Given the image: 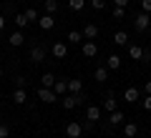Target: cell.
Wrapping results in <instances>:
<instances>
[{
	"mask_svg": "<svg viewBox=\"0 0 151 138\" xmlns=\"http://www.w3.org/2000/svg\"><path fill=\"white\" fill-rule=\"evenodd\" d=\"M83 101H86V93H65L63 96V108L65 111H73V108H78Z\"/></svg>",
	"mask_w": 151,
	"mask_h": 138,
	"instance_id": "1",
	"label": "cell"
},
{
	"mask_svg": "<svg viewBox=\"0 0 151 138\" xmlns=\"http://www.w3.org/2000/svg\"><path fill=\"white\" fill-rule=\"evenodd\" d=\"M134 25H136V30H141V33H144V30H149V25H151V15L141 10L139 15L134 18Z\"/></svg>",
	"mask_w": 151,
	"mask_h": 138,
	"instance_id": "2",
	"label": "cell"
},
{
	"mask_svg": "<svg viewBox=\"0 0 151 138\" xmlns=\"http://www.w3.org/2000/svg\"><path fill=\"white\" fill-rule=\"evenodd\" d=\"M65 136H68V138H81L83 136V123L70 121L68 126H65Z\"/></svg>",
	"mask_w": 151,
	"mask_h": 138,
	"instance_id": "3",
	"label": "cell"
},
{
	"mask_svg": "<svg viewBox=\"0 0 151 138\" xmlns=\"http://www.w3.org/2000/svg\"><path fill=\"white\" fill-rule=\"evenodd\" d=\"M35 96L40 98V103H53V101H58V96L53 93V88H43V85L38 88V93H35Z\"/></svg>",
	"mask_w": 151,
	"mask_h": 138,
	"instance_id": "4",
	"label": "cell"
},
{
	"mask_svg": "<svg viewBox=\"0 0 151 138\" xmlns=\"http://www.w3.org/2000/svg\"><path fill=\"white\" fill-rule=\"evenodd\" d=\"M30 60H33V63H43V60H45V45H43V43H38V45L30 48Z\"/></svg>",
	"mask_w": 151,
	"mask_h": 138,
	"instance_id": "5",
	"label": "cell"
},
{
	"mask_svg": "<svg viewBox=\"0 0 151 138\" xmlns=\"http://www.w3.org/2000/svg\"><path fill=\"white\" fill-rule=\"evenodd\" d=\"M81 53L86 55V58H96V55H98V45H96V40H83Z\"/></svg>",
	"mask_w": 151,
	"mask_h": 138,
	"instance_id": "6",
	"label": "cell"
},
{
	"mask_svg": "<svg viewBox=\"0 0 151 138\" xmlns=\"http://www.w3.org/2000/svg\"><path fill=\"white\" fill-rule=\"evenodd\" d=\"M50 53H53V58H65V55H68V45H65V43H53V45H50Z\"/></svg>",
	"mask_w": 151,
	"mask_h": 138,
	"instance_id": "7",
	"label": "cell"
},
{
	"mask_svg": "<svg viewBox=\"0 0 151 138\" xmlns=\"http://www.w3.org/2000/svg\"><path fill=\"white\" fill-rule=\"evenodd\" d=\"M83 40H96L98 38V25L96 23H86V28H83Z\"/></svg>",
	"mask_w": 151,
	"mask_h": 138,
	"instance_id": "8",
	"label": "cell"
},
{
	"mask_svg": "<svg viewBox=\"0 0 151 138\" xmlns=\"http://www.w3.org/2000/svg\"><path fill=\"white\" fill-rule=\"evenodd\" d=\"M8 43H10L13 48H20L23 43H25V35H23V30H13L10 35H8Z\"/></svg>",
	"mask_w": 151,
	"mask_h": 138,
	"instance_id": "9",
	"label": "cell"
},
{
	"mask_svg": "<svg viewBox=\"0 0 151 138\" xmlns=\"http://www.w3.org/2000/svg\"><path fill=\"white\" fill-rule=\"evenodd\" d=\"M38 25L43 28V30H53V25H55V18L50 15V13H45V15H40V18H38Z\"/></svg>",
	"mask_w": 151,
	"mask_h": 138,
	"instance_id": "10",
	"label": "cell"
},
{
	"mask_svg": "<svg viewBox=\"0 0 151 138\" xmlns=\"http://www.w3.org/2000/svg\"><path fill=\"white\" fill-rule=\"evenodd\" d=\"M86 121H101V106H88L86 108Z\"/></svg>",
	"mask_w": 151,
	"mask_h": 138,
	"instance_id": "11",
	"label": "cell"
},
{
	"mask_svg": "<svg viewBox=\"0 0 151 138\" xmlns=\"http://www.w3.org/2000/svg\"><path fill=\"white\" fill-rule=\"evenodd\" d=\"M53 93H55V96H65V93H68V80H58V78H55V83H53Z\"/></svg>",
	"mask_w": 151,
	"mask_h": 138,
	"instance_id": "12",
	"label": "cell"
},
{
	"mask_svg": "<svg viewBox=\"0 0 151 138\" xmlns=\"http://www.w3.org/2000/svg\"><path fill=\"white\" fill-rule=\"evenodd\" d=\"M106 68H108V70H119V68H121V55H119V53L108 55V58H106Z\"/></svg>",
	"mask_w": 151,
	"mask_h": 138,
	"instance_id": "13",
	"label": "cell"
},
{
	"mask_svg": "<svg viewBox=\"0 0 151 138\" xmlns=\"http://www.w3.org/2000/svg\"><path fill=\"white\" fill-rule=\"evenodd\" d=\"M93 78H96L98 83H106V80H108V68H106V65H96V70H93Z\"/></svg>",
	"mask_w": 151,
	"mask_h": 138,
	"instance_id": "14",
	"label": "cell"
},
{
	"mask_svg": "<svg viewBox=\"0 0 151 138\" xmlns=\"http://www.w3.org/2000/svg\"><path fill=\"white\" fill-rule=\"evenodd\" d=\"M13 101H15L18 106L28 103V93H25V88H15V90H13Z\"/></svg>",
	"mask_w": 151,
	"mask_h": 138,
	"instance_id": "15",
	"label": "cell"
},
{
	"mask_svg": "<svg viewBox=\"0 0 151 138\" xmlns=\"http://www.w3.org/2000/svg\"><path fill=\"white\" fill-rule=\"evenodd\" d=\"M124 98H126L129 103H136V101L141 98V90H139V88H126V90H124Z\"/></svg>",
	"mask_w": 151,
	"mask_h": 138,
	"instance_id": "16",
	"label": "cell"
},
{
	"mask_svg": "<svg viewBox=\"0 0 151 138\" xmlns=\"http://www.w3.org/2000/svg\"><path fill=\"white\" fill-rule=\"evenodd\" d=\"M103 111H108V113H113V111H116V98H113V93H108V96L106 98H103Z\"/></svg>",
	"mask_w": 151,
	"mask_h": 138,
	"instance_id": "17",
	"label": "cell"
},
{
	"mask_svg": "<svg viewBox=\"0 0 151 138\" xmlns=\"http://www.w3.org/2000/svg\"><path fill=\"white\" fill-rule=\"evenodd\" d=\"M124 111H119V108H116V111L111 113V116H108V123H111V126H119V123H124Z\"/></svg>",
	"mask_w": 151,
	"mask_h": 138,
	"instance_id": "18",
	"label": "cell"
},
{
	"mask_svg": "<svg viewBox=\"0 0 151 138\" xmlns=\"http://www.w3.org/2000/svg\"><path fill=\"white\" fill-rule=\"evenodd\" d=\"M43 8H45V13L55 15V13H58V8H60V3H58V0H43Z\"/></svg>",
	"mask_w": 151,
	"mask_h": 138,
	"instance_id": "19",
	"label": "cell"
},
{
	"mask_svg": "<svg viewBox=\"0 0 151 138\" xmlns=\"http://www.w3.org/2000/svg\"><path fill=\"white\" fill-rule=\"evenodd\" d=\"M129 55L134 60H144V48L141 45H129Z\"/></svg>",
	"mask_w": 151,
	"mask_h": 138,
	"instance_id": "20",
	"label": "cell"
},
{
	"mask_svg": "<svg viewBox=\"0 0 151 138\" xmlns=\"http://www.w3.org/2000/svg\"><path fill=\"white\" fill-rule=\"evenodd\" d=\"M139 133V123H126L124 126V138H134Z\"/></svg>",
	"mask_w": 151,
	"mask_h": 138,
	"instance_id": "21",
	"label": "cell"
},
{
	"mask_svg": "<svg viewBox=\"0 0 151 138\" xmlns=\"http://www.w3.org/2000/svg\"><path fill=\"white\" fill-rule=\"evenodd\" d=\"M113 43L116 45H129V33H124V30L113 33Z\"/></svg>",
	"mask_w": 151,
	"mask_h": 138,
	"instance_id": "22",
	"label": "cell"
},
{
	"mask_svg": "<svg viewBox=\"0 0 151 138\" xmlns=\"http://www.w3.org/2000/svg\"><path fill=\"white\" fill-rule=\"evenodd\" d=\"M68 93H83V83H81L78 78L68 80Z\"/></svg>",
	"mask_w": 151,
	"mask_h": 138,
	"instance_id": "23",
	"label": "cell"
},
{
	"mask_svg": "<svg viewBox=\"0 0 151 138\" xmlns=\"http://www.w3.org/2000/svg\"><path fill=\"white\" fill-rule=\"evenodd\" d=\"M53 83H55V75L53 73H43V75H40V85H43V88H53Z\"/></svg>",
	"mask_w": 151,
	"mask_h": 138,
	"instance_id": "24",
	"label": "cell"
},
{
	"mask_svg": "<svg viewBox=\"0 0 151 138\" xmlns=\"http://www.w3.org/2000/svg\"><path fill=\"white\" fill-rule=\"evenodd\" d=\"M28 23H30V20L25 18V13H15V25L20 28V30H23V28H28Z\"/></svg>",
	"mask_w": 151,
	"mask_h": 138,
	"instance_id": "25",
	"label": "cell"
},
{
	"mask_svg": "<svg viewBox=\"0 0 151 138\" xmlns=\"http://www.w3.org/2000/svg\"><path fill=\"white\" fill-rule=\"evenodd\" d=\"M83 5H86V0H68L70 10H83Z\"/></svg>",
	"mask_w": 151,
	"mask_h": 138,
	"instance_id": "26",
	"label": "cell"
},
{
	"mask_svg": "<svg viewBox=\"0 0 151 138\" xmlns=\"http://www.w3.org/2000/svg\"><path fill=\"white\" fill-rule=\"evenodd\" d=\"M88 3H91L93 10H106V5H108L106 0H88Z\"/></svg>",
	"mask_w": 151,
	"mask_h": 138,
	"instance_id": "27",
	"label": "cell"
},
{
	"mask_svg": "<svg viewBox=\"0 0 151 138\" xmlns=\"http://www.w3.org/2000/svg\"><path fill=\"white\" fill-rule=\"evenodd\" d=\"M121 18H126V8L113 5V20H121Z\"/></svg>",
	"mask_w": 151,
	"mask_h": 138,
	"instance_id": "28",
	"label": "cell"
},
{
	"mask_svg": "<svg viewBox=\"0 0 151 138\" xmlns=\"http://www.w3.org/2000/svg\"><path fill=\"white\" fill-rule=\"evenodd\" d=\"M68 40H70V43H81V40H83V33L70 30V33H68Z\"/></svg>",
	"mask_w": 151,
	"mask_h": 138,
	"instance_id": "29",
	"label": "cell"
},
{
	"mask_svg": "<svg viewBox=\"0 0 151 138\" xmlns=\"http://www.w3.org/2000/svg\"><path fill=\"white\" fill-rule=\"evenodd\" d=\"M25 18H28L30 23H35L40 15H38V10H35V8H28V10H25Z\"/></svg>",
	"mask_w": 151,
	"mask_h": 138,
	"instance_id": "30",
	"label": "cell"
},
{
	"mask_svg": "<svg viewBox=\"0 0 151 138\" xmlns=\"http://www.w3.org/2000/svg\"><path fill=\"white\" fill-rule=\"evenodd\" d=\"M10 136V126L8 123H0V138H8Z\"/></svg>",
	"mask_w": 151,
	"mask_h": 138,
	"instance_id": "31",
	"label": "cell"
},
{
	"mask_svg": "<svg viewBox=\"0 0 151 138\" xmlns=\"http://www.w3.org/2000/svg\"><path fill=\"white\" fill-rule=\"evenodd\" d=\"M25 85H28V78L25 75H18L15 78V88H25Z\"/></svg>",
	"mask_w": 151,
	"mask_h": 138,
	"instance_id": "32",
	"label": "cell"
},
{
	"mask_svg": "<svg viewBox=\"0 0 151 138\" xmlns=\"http://www.w3.org/2000/svg\"><path fill=\"white\" fill-rule=\"evenodd\" d=\"M141 10L151 15V0H141Z\"/></svg>",
	"mask_w": 151,
	"mask_h": 138,
	"instance_id": "33",
	"label": "cell"
},
{
	"mask_svg": "<svg viewBox=\"0 0 151 138\" xmlns=\"http://www.w3.org/2000/svg\"><path fill=\"white\" fill-rule=\"evenodd\" d=\"M93 126H96L93 121H86V123H83V133H91V131H93Z\"/></svg>",
	"mask_w": 151,
	"mask_h": 138,
	"instance_id": "34",
	"label": "cell"
},
{
	"mask_svg": "<svg viewBox=\"0 0 151 138\" xmlns=\"http://www.w3.org/2000/svg\"><path fill=\"white\" fill-rule=\"evenodd\" d=\"M144 108H146V111H151V96L144 98Z\"/></svg>",
	"mask_w": 151,
	"mask_h": 138,
	"instance_id": "35",
	"label": "cell"
},
{
	"mask_svg": "<svg viewBox=\"0 0 151 138\" xmlns=\"http://www.w3.org/2000/svg\"><path fill=\"white\" fill-rule=\"evenodd\" d=\"M113 5H119V8H126V5H129V0H113Z\"/></svg>",
	"mask_w": 151,
	"mask_h": 138,
	"instance_id": "36",
	"label": "cell"
},
{
	"mask_svg": "<svg viewBox=\"0 0 151 138\" xmlns=\"http://www.w3.org/2000/svg\"><path fill=\"white\" fill-rule=\"evenodd\" d=\"M144 90H146V96H151V80H146V83H144Z\"/></svg>",
	"mask_w": 151,
	"mask_h": 138,
	"instance_id": "37",
	"label": "cell"
},
{
	"mask_svg": "<svg viewBox=\"0 0 151 138\" xmlns=\"http://www.w3.org/2000/svg\"><path fill=\"white\" fill-rule=\"evenodd\" d=\"M5 23H8V20H5V15H0V30L5 28Z\"/></svg>",
	"mask_w": 151,
	"mask_h": 138,
	"instance_id": "38",
	"label": "cell"
},
{
	"mask_svg": "<svg viewBox=\"0 0 151 138\" xmlns=\"http://www.w3.org/2000/svg\"><path fill=\"white\" fill-rule=\"evenodd\" d=\"M0 78H3V68H0Z\"/></svg>",
	"mask_w": 151,
	"mask_h": 138,
	"instance_id": "39",
	"label": "cell"
},
{
	"mask_svg": "<svg viewBox=\"0 0 151 138\" xmlns=\"http://www.w3.org/2000/svg\"><path fill=\"white\" fill-rule=\"evenodd\" d=\"M0 108H3V103H0Z\"/></svg>",
	"mask_w": 151,
	"mask_h": 138,
	"instance_id": "40",
	"label": "cell"
},
{
	"mask_svg": "<svg viewBox=\"0 0 151 138\" xmlns=\"http://www.w3.org/2000/svg\"><path fill=\"white\" fill-rule=\"evenodd\" d=\"M149 55H151V50H149Z\"/></svg>",
	"mask_w": 151,
	"mask_h": 138,
	"instance_id": "41",
	"label": "cell"
}]
</instances>
